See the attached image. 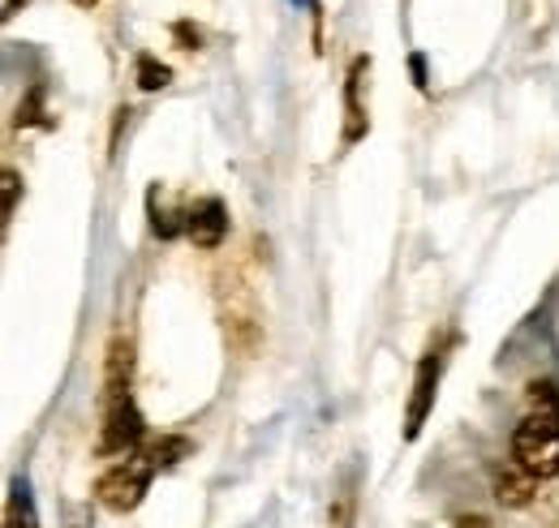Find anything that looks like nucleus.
<instances>
[{"label":"nucleus","mask_w":559,"mask_h":528,"mask_svg":"<svg viewBox=\"0 0 559 528\" xmlns=\"http://www.w3.org/2000/svg\"><path fill=\"white\" fill-rule=\"evenodd\" d=\"M512 456L538 481L559 477V417L530 412L512 434Z\"/></svg>","instance_id":"nucleus-1"},{"label":"nucleus","mask_w":559,"mask_h":528,"mask_svg":"<svg viewBox=\"0 0 559 528\" xmlns=\"http://www.w3.org/2000/svg\"><path fill=\"white\" fill-rule=\"evenodd\" d=\"M151 464L146 456H134V460L126 464H112L99 481H95V499L108 507V512H117V516H126V512H134L142 503V494H146V485H151Z\"/></svg>","instance_id":"nucleus-2"},{"label":"nucleus","mask_w":559,"mask_h":528,"mask_svg":"<svg viewBox=\"0 0 559 528\" xmlns=\"http://www.w3.org/2000/svg\"><path fill=\"white\" fill-rule=\"evenodd\" d=\"M142 412L134 408V399H108V417H104V439H99V452L104 456H126L142 443Z\"/></svg>","instance_id":"nucleus-3"},{"label":"nucleus","mask_w":559,"mask_h":528,"mask_svg":"<svg viewBox=\"0 0 559 528\" xmlns=\"http://www.w3.org/2000/svg\"><path fill=\"white\" fill-rule=\"evenodd\" d=\"M228 292H224V331H228V339L241 348V352H250L254 344H259V310H254V297L246 292V284L241 279H233V284H224Z\"/></svg>","instance_id":"nucleus-4"},{"label":"nucleus","mask_w":559,"mask_h":528,"mask_svg":"<svg viewBox=\"0 0 559 528\" xmlns=\"http://www.w3.org/2000/svg\"><path fill=\"white\" fill-rule=\"evenodd\" d=\"M439 370H443V348H430L421 357L418 365V379H414V399H409V417H405V439H418L421 434V421L435 404V387H439Z\"/></svg>","instance_id":"nucleus-5"},{"label":"nucleus","mask_w":559,"mask_h":528,"mask_svg":"<svg viewBox=\"0 0 559 528\" xmlns=\"http://www.w3.org/2000/svg\"><path fill=\"white\" fill-rule=\"evenodd\" d=\"M186 232H190V241H194V245L215 250V245L224 241V232H228V211H224V202L219 199L199 202V206L190 211V219H186Z\"/></svg>","instance_id":"nucleus-6"},{"label":"nucleus","mask_w":559,"mask_h":528,"mask_svg":"<svg viewBox=\"0 0 559 528\" xmlns=\"http://www.w3.org/2000/svg\"><path fill=\"white\" fill-rule=\"evenodd\" d=\"M366 73H370V57H357L349 65V82H345V117H349L345 142H357L366 133V112H361V82H366Z\"/></svg>","instance_id":"nucleus-7"},{"label":"nucleus","mask_w":559,"mask_h":528,"mask_svg":"<svg viewBox=\"0 0 559 528\" xmlns=\"http://www.w3.org/2000/svg\"><path fill=\"white\" fill-rule=\"evenodd\" d=\"M130 365H134V344L126 335H117L112 348H108V379H104L108 399L130 396Z\"/></svg>","instance_id":"nucleus-8"},{"label":"nucleus","mask_w":559,"mask_h":528,"mask_svg":"<svg viewBox=\"0 0 559 528\" xmlns=\"http://www.w3.org/2000/svg\"><path fill=\"white\" fill-rule=\"evenodd\" d=\"M534 481H538V477H530L521 464H516V468H503V472H495V499H499L503 507H530Z\"/></svg>","instance_id":"nucleus-9"},{"label":"nucleus","mask_w":559,"mask_h":528,"mask_svg":"<svg viewBox=\"0 0 559 528\" xmlns=\"http://www.w3.org/2000/svg\"><path fill=\"white\" fill-rule=\"evenodd\" d=\"M142 456H146V464L159 472V468H173L181 456H190V443H186V439H159V443H151Z\"/></svg>","instance_id":"nucleus-10"},{"label":"nucleus","mask_w":559,"mask_h":528,"mask_svg":"<svg viewBox=\"0 0 559 528\" xmlns=\"http://www.w3.org/2000/svg\"><path fill=\"white\" fill-rule=\"evenodd\" d=\"M168 82H173L168 65H159V61H151V57H139V86L142 91H164Z\"/></svg>","instance_id":"nucleus-11"},{"label":"nucleus","mask_w":559,"mask_h":528,"mask_svg":"<svg viewBox=\"0 0 559 528\" xmlns=\"http://www.w3.org/2000/svg\"><path fill=\"white\" fill-rule=\"evenodd\" d=\"M530 404H534V412L559 417V387L556 383H530Z\"/></svg>","instance_id":"nucleus-12"},{"label":"nucleus","mask_w":559,"mask_h":528,"mask_svg":"<svg viewBox=\"0 0 559 528\" xmlns=\"http://www.w3.org/2000/svg\"><path fill=\"white\" fill-rule=\"evenodd\" d=\"M17 190H22V177H17L13 168H4V206H0V215H4V219H13V206H17Z\"/></svg>","instance_id":"nucleus-13"},{"label":"nucleus","mask_w":559,"mask_h":528,"mask_svg":"<svg viewBox=\"0 0 559 528\" xmlns=\"http://www.w3.org/2000/svg\"><path fill=\"white\" fill-rule=\"evenodd\" d=\"M13 13H17V0H9V4H4V17H13Z\"/></svg>","instance_id":"nucleus-14"},{"label":"nucleus","mask_w":559,"mask_h":528,"mask_svg":"<svg viewBox=\"0 0 559 528\" xmlns=\"http://www.w3.org/2000/svg\"><path fill=\"white\" fill-rule=\"evenodd\" d=\"M78 4H95V0H78Z\"/></svg>","instance_id":"nucleus-15"}]
</instances>
